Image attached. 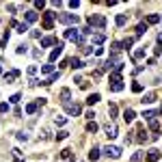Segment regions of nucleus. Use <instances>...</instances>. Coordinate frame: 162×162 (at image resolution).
Segmentation results:
<instances>
[{
  "label": "nucleus",
  "instance_id": "obj_52",
  "mask_svg": "<svg viewBox=\"0 0 162 162\" xmlns=\"http://www.w3.org/2000/svg\"><path fill=\"white\" fill-rule=\"evenodd\" d=\"M0 76H2V65H0Z\"/></svg>",
  "mask_w": 162,
  "mask_h": 162
},
{
  "label": "nucleus",
  "instance_id": "obj_1",
  "mask_svg": "<svg viewBox=\"0 0 162 162\" xmlns=\"http://www.w3.org/2000/svg\"><path fill=\"white\" fill-rule=\"evenodd\" d=\"M58 22H63V24H67V26H74V24H78V13H58V17H56Z\"/></svg>",
  "mask_w": 162,
  "mask_h": 162
},
{
  "label": "nucleus",
  "instance_id": "obj_17",
  "mask_svg": "<svg viewBox=\"0 0 162 162\" xmlns=\"http://www.w3.org/2000/svg\"><path fill=\"white\" fill-rule=\"evenodd\" d=\"M141 102H143V104H154V102H156V93H145Z\"/></svg>",
  "mask_w": 162,
  "mask_h": 162
},
{
  "label": "nucleus",
  "instance_id": "obj_51",
  "mask_svg": "<svg viewBox=\"0 0 162 162\" xmlns=\"http://www.w3.org/2000/svg\"><path fill=\"white\" fill-rule=\"evenodd\" d=\"M158 113H160V115H162V104H160V108H158Z\"/></svg>",
  "mask_w": 162,
  "mask_h": 162
},
{
  "label": "nucleus",
  "instance_id": "obj_21",
  "mask_svg": "<svg viewBox=\"0 0 162 162\" xmlns=\"http://www.w3.org/2000/svg\"><path fill=\"white\" fill-rule=\"evenodd\" d=\"M158 22H160V15H158V13L147 15V24H158Z\"/></svg>",
  "mask_w": 162,
  "mask_h": 162
},
{
  "label": "nucleus",
  "instance_id": "obj_44",
  "mask_svg": "<svg viewBox=\"0 0 162 162\" xmlns=\"http://www.w3.org/2000/svg\"><path fill=\"white\" fill-rule=\"evenodd\" d=\"M35 7H37V9H43V7H45V0H35Z\"/></svg>",
  "mask_w": 162,
  "mask_h": 162
},
{
  "label": "nucleus",
  "instance_id": "obj_33",
  "mask_svg": "<svg viewBox=\"0 0 162 162\" xmlns=\"http://www.w3.org/2000/svg\"><path fill=\"white\" fill-rule=\"evenodd\" d=\"M143 117L149 121V119H156V117H158V113H154V110H147V113H143Z\"/></svg>",
  "mask_w": 162,
  "mask_h": 162
},
{
  "label": "nucleus",
  "instance_id": "obj_15",
  "mask_svg": "<svg viewBox=\"0 0 162 162\" xmlns=\"http://www.w3.org/2000/svg\"><path fill=\"white\" fill-rule=\"evenodd\" d=\"M17 76H20V72H17V69H13V72H9V74H4V82L9 84V82H13V80H15Z\"/></svg>",
  "mask_w": 162,
  "mask_h": 162
},
{
  "label": "nucleus",
  "instance_id": "obj_27",
  "mask_svg": "<svg viewBox=\"0 0 162 162\" xmlns=\"http://www.w3.org/2000/svg\"><path fill=\"white\" fill-rule=\"evenodd\" d=\"M86 132L95 134V132H97V123H95V121H89V123H86Z\"/></svg>",
  "mask_w": 162,
  "mask_h": 162
},
{
  "label": "nucleus",
  "instance_id": "obj_45",
  "mask_svg": "<svg viewBox=\"0 0 162 162\" xmlns=\"http://www.w3.org/2000/svg\"><path fill=\"white\" fill-rule=\"evenodd\" d=\"M56 123H58V125H65V123H67V117H56Z\"/></svg>",
  "mask_w": 162,
  "mask_h": 162
},
{
  "label": "nucleus",
  "instance_id": "obj_43",
  "mask_svg": "<svg viewBox=\"0 0 162 162\" xmlns=\"http://www.w3.org/2000/svg\"><path fill=\"white\" fill-rule=\"evenodd\" d=\"M91 52H93V50H91V45H82V54H86V56H89Z\"/></svg>",
  "mask_w": 162,
  "mask_h": 162
},
{
  "label": "nucleus",
  "instance_id": "obj_35",
  "mask_svg": "<svg viewBox=\"0 0 162 162\" xmlns=\"http://www.w3.org/2000/svg\"><path fill=\"white\" fill-rule=\"evenodd\" d=\"M110 91H115V93L123 91V82H119V84H110Z\"/></svg>",
  "mask_w": 162,
  "mask_h": 162
},
{
  "label": "nucleus",
  "instance_id": "obj_48",
  "mask_svg": "<svg viewBox=\"0 0 162 162\" xmlns=\"http://www.w3.org/2000/svg\"><path fill=\"white\" fill-rule=\"evenodd\" d=\"M9 110V104H0V113H7Z\"/></svg>",
  "mask_w": 162,
  "mask_h": 162
},
{
  "label": "nucleus",
  "instance_id": "obj_40",
  "mask_svg": "<svg viewBox=\"0 0 162 162\" xmlns=\"http://www.w3.org/2000/svg\"><path fill=\"white\" fill-rule=\"evenodd\" d=\"M26 50H28V45H24V43H20V45H17V54H24Z\"/></svg>",
  "mask_w": 162,
  "mask_h": 162
},
{
  "label": "nucleus",
  "instance_id": "obj_34",
  "mask_svg": "<svg viewBox=\"0 0 162 162\" xmlns=\"http://www.w3.org/2000/svg\"><path fill=\"white\" fill-rule=\"evenodd\" d=\"M67 136H69V132H67V130H61V132L56 134V141H65Z\"/></svg>",
  "mask_w": 162,
  "mask_h": 162
},
{
  "label": "nucleus",
  "instance_id": "obj_37",
  "mask_svg": "<svg viewBox=\"0 0 162 162\" xmlns=\"http://www.w3.org/2000/svg\"><path fill=\"white\" fill-rule=\"evenodd\" d=\"M132 91H134V93H141V91H143V84H141V82H134V84H132Z\"/></svg>",
  "mask_w": 162,
  "mask_h": 162
},
{
  "label": "nucleus",
  "instance_id": "obj_49",
  "mask_svg": "<svg viewBox=\"0 0 162 162\" xmlns=\"http://www.w3.org/2000/svg\"><path fill=\"white\" fill-rule=\"evenodd\" d=\"M33 56L35 58H41V50H33Z\"/></svg>",
  "mask_w": 162,
  "mask_h": 162
},
{
  "label": "nucleus",
  "instance_id": "obj_18",
  "mask_svg": "<svg viewBox=\"0 0 162 162\" xmlns=\"http://www.w3.org/2000/svg\"><path fill=\"white\" fill-rule=\"evenodd\" d=\"M69 65H72L74 69H82V67H84V63H82L80 58H76V56H74V58H69Z\"/></svg>",
  "mask_w": 162,
  "mask_h": 162
},
{
  "label": "nucleus",
  "instance_id": "obj_29",
  "mask_svg": "<svg viewBox=\"0 0 162 162\" xmlns=\"http://www.w3.org/2000/svg\"><path fill=\"white\" fill-rule=\"evenodd\" d=\"M37 106H39V104H33V102H30V104L26 106V113H28V115H35V113H37Z\"/></svg>",
  "mask_w": 162,
  "mask_h": 162
},
{
  "label": "nucleus",
  "instance_id": "obj_38",
  "mask_svg": "<svg viewBox=\"0 0 162 162\" xmlns=\"http://www.w3.org/2000/svg\"><path fill=\"white\" fill-rule=\"evenodd\" d=\"M17 141L26 143V141H28V134H26V132H17Z\"/></svg>",
  "mask_w": 162,
  "mask_h": 162
},
{
  "label": "nucleus",
  "instance_id": "obj_12",
  "mask_svg": "<svg viewBox=\"0 0 162 162\" xmlns=\"http://www.w3.org/2000/svg\"><path fill=\"white\" fill-rule=\"evenodd\" d=\"M134 117H136V113H134L132 108H125V113H123V119H125V123H132V121H134Z\"/></svg>",
  "mask_w": 162,
  "mask_h": 162
},
{
  "label": "nucleus",
  "instance_id": "obj_8",
  "mask_svg": "<svg viewBox=\"0 0 162 162\" xmlns=\"http://www.w3.org/2000/svg\"><path fill=\"white\" fill-rule=\"evenodd\" d=\"M63 48H65V43H63V41H58V43H56V48H54V50L50 52V63H54V61H56V58L61 56V52H63Z\"/></svg>",
  "mask_w": 162,
  "mask_h": 162
},
{
  "label": "nucleus",
  "instance_id": "obj_47",
  "mask_svg": "<svg viewBox=\"0 0 162 162\" xmlns=\"http://www.w3.org/2000/svg\"><path fill=\"white\" fill-rule=\"evenodd\" d=\"M35 74H37V67L30 65V67H28V76H35Z\"/></svg>",
  "mask_w": 162,
  "mask_h": 162
},
{
  "label": "nucleus",
  "instance_id": "obj_22",
  "mask_svg": "<svg viewBox=\"0 0 162 162\" xmlns=\"http://www.w3.org/2000/svg\"><path fill=\"white\" fill-rule=\"evenodd\" d=\"M143 33H147V24H145V22H141V24L136 26V37H141Z\"/></svg>",
  "mask_w": 162,
  "mask_h": 162
},
{
  "label": "nucleus",
  "instance_id": "obj_2",
  "mask_svg": "<svg viewBox=\"0 0 162 162\" xmlns=\"http://www.w3.org/2000/svg\"><path fill=\"white\" fill-rule=\"evenodd\" d=\"M56 17H58V13H54V11H45V13H43V28H45V30H52Z\"/></svg>",
  "mask_w": 162,
  "mask_h": 162
},
{
  "label": "nucleus",
  "instance_id": "obj_23",
  "mask_svg": "<svg viewBox=\"0 0 162 162\" xmlns=\"http://www.w3.org/2000/svg\"><path fill=\"white\" fill-rule=\"evenodd\" d=\"M143 56H145V48H138V50L132 54V58H134V61H141Z\"/></svg>",
  "mask_w": 162,
  "mask_h": 162
},
{
  "label": "nucleus",
  "instance_id": "obj_46",
  "mask_svg": "<svg viewBox=\"0 0 162 162\" xmlns=\"http://www.w3.org/2000/svg\"><path fill=\"white\" fill-rule=\"evenodd\" d=\"M67 4H69L72 9H78V7H80V2H78V0H72V2H67Z\"/></svg>",
  "mask_w": 162,
  "mask_h": 162
},
{
  "label": "nucleus",
  "instance_id": "obj_3",
  "mask_svg": "<svg viewBox=\"0 0 162 162\" xmlns=\"http://www.w3.org/2000/svg\"><path fill=\"white\" fill-rule=\"evenodd\" d=\"M65 39H72L74 41V43H84V35H82V33H78V30H76V28H67V30H65Z\"/></svg>",
  "mask_w": 162,
  "mask_h": 162
},
{
  "label": "nucleus",
  "instance_id": "obj_36",
  "mask_svg": "<svg viewBox=\"0 0 162 162\" xmlns=\"http://www.w3.org/2000/svg\"><path fill=\"white\" fill-rule=\"evenodd\" d=\"M121 43H123V48H125V50H130V48H132V43H134V39H132V37H127V39L121 41Z\"/></svg>",
  "mask_w": 162,
  "mask_h": 162
},
{
  "label": "nucleus",
  "instance_id": "obj_28",
  "mask_svg": "<svg viewBox=\"0 0 162 162\" xmlns=\"http://www.w3.org/2000/svg\"><path fill=\"white\" fill-rule=\"evenodd\" d=\"M125 22H127V17H125V15H117V17H115V24H117V26H123V24H125Z\"/></svg>",
  "mask_w": 162,
  "mask_h": 162
},
{
  "label": "nucleus",
  "instance_id": "obj_20",
  "mask_svg": "<svg viewBox=\"0 0 162 162\" xmlns=\"http://www.w3.org/2000/svg\"><path fill=\"white\" fill-rule=\"evenodd\" d=\"M89 160H100V149H97V147H93V149H91V151H89Z\"/></svg>",
  "mask_w": 162,
  "mask_h": 162
},
{
  "label": "nucleus",
  "instance_id": "obj_30",
  "mask_svg": "<svg viewBox=\"0 0 162 162\" xmlns=\"http://www.w3.org/2000/svg\"><path fill=\"white\" fill-rule=\"evenodd\" d=\"M123 50V43L121 41H115V43H113V54H117V52H121Z\"/></svg>",
  "mask_w": 162,
  "mask_h": 162
},
{
  "label": "nucleus",
  "instance_id": "obj_26",
  "mask_svg": "<svg viewBox=\"0 0 162 162\" xmlns=\"http://www.w3.org/2000/svg\"><path fill=\"white\" fill-rule=\"evenodd\" d=\"M117 113H119L117 104H110V106H108V115H110V119H113V117H117Z\"/></svg>",
  "mask_w": 162,
  "mask_h": 162
},
{
  "label": "nucleus",
  "instance_id": "obj_10",
  "mask_svg": "<svg viewBox=\"0 0 162 162\" xmlns=\"http://www.w3.org/2000/svg\"><path fill=\"white\" fill-rule=\"evenodd\" d=\"M158 160H160V149H149L147 162H158Z\"/></svg>",
  "mask_w": 162,
  "mask_h": 162
},
{
  "label": "nucleus",
  "instance_id": "obj_19",
  "mask_svg": "<svg viewBox=\"0 0 162 162\" xmlns=\"http://www.w3.org/2000/svg\"><path fill=\"white\" fill-rule=\"evenodd\" d=\"M100 100H102V97H100V93H91V95L86 97V104H91V106H93V104H97Z\"/></svg>",
  "mask_w": 162,
  "mask_h": 162
},
{
  "label": "nucleus",
  "instance_id": "obj_13",
  "mask_svg": "<svg viewBox=\"0 0 162 162\" xmlns=\"http://www.w3.org/2000/svg\"><path fill=\"white\" fill-rule=\"evenodd\" d=\"M58 78H61V72H54V74H52L50 78H45V80L41 82V84H45V86H50L52 82H56V80H58Z\"/></svg>",
  "mask_w": 162,
  "mask_h": 162
},
{
  "label": "nucleus",
  "instance_id": "obj_32",
  "mask_svg": "<svg viewBox=\"0 0 162 162\" xmlns=\"http://www.w3.org/2000/svg\"><path fill=\"white\" fill-rule=\"evenodd\" d=\"M15 28H17V33H22V35H24V33H26V30H30V28H28V24H26V22H24V24H17V26H15Z\"/></svg>",
  "mask_w": 162,
  "mask_h": 162
},
{
  "label": "nucleus",
  "instance_id": "obj_11",
  "mask_svg": "<svg viewBox=\"0 0 162 162\" xmlns=\"http://www.w3.org/2000/svg\"><path fill=\"white\" fill-rule=\"evenodd\" d=\"M24 17H26V24H33V22H37V20H39V13H37V11H26V15H24Z\"/></svg>",
  "mask_w": 162,
  "mask_h": 162
},
{
  "label": "nucleus",
  "instance_id": "obj_14",
  "mask_svg": "<svg viewBox=\"0 0 162 162\" xmlns=\"http://www.w3.org/2000/svg\"><path fill=\"white\" fill-rule=\"evenodd\" d=\"M58 41L54 39V37H43L41 39V48H50V45H56Z\"/></svg>",
  "mask_w": 162,
  "mask_h": 162
},
{
  "label": "nucleus",
  "instance_id": "obj_9",
  "mask_svg": "<svg viewBox=\"0 0 162 162\" xmlns=\"http://www.w3.org/2000/svg\"><path fill=\"white\" fill-rule=\"evenodd\" d=\"M136 141H138V143L149 141V136H147V132H145V127H143V125H138V127H136Z\"/></svg>",
  "mask_w": 162,
  "mask_h": 162
},
{
  "label": "nucleus",
  "instance_id": "obj_7",
  "mask_svg": "<svg viewBox=\"0 0 162 162\" xmlns=\"http://www.w3.org/2000/svg\"><path fill=\"white\" fill-rule=\"evenodd\" d=\"M104 132H106V136H108V138H117V136H119V130H117V125H115L113 121L104 125Z\"/></svg>",
  "mask_w": 162,
  "mask_h": 162
},
{
  "label": "nucleus",
  "instance_id": "obj_39",
  "mask_svg": "<svg viewBox=\"0 0 162 162\" xmlns=\"http://www.w3.org/2000/svg\"><path fill=\"white\" fill-rule=\"evenodd\" d=\"M141 158H143V151H136V154L132 156V160H130V162H141Z\"/></svg>",
  "mask_w": 162,
  "mask_h": 162
},
{
  "label": "nucleus",
  "instance_id": "obj_31",
  "mask_svg": "<svg viewBox=\"0 0 162 162\" xmlns=\"http://www.w3.org/2000/svg\"><path fill=\"white\" fill-rule=\"evenodd\" d=\"M106 41V37L102 35V33H97V35H93V43H104Z\"/></svg>",
  "mask_w": 162,
  "mask_h": 162
},
{
  "label": "nucleus",
  "instance_id": "obj_16",
  "mask_svg": "<svg viewBox=\"0 0 162 162\" xmlns=\"http://www.w3.org/2000/svg\"><path fill=\"white\" fill-rule=\"evenodd\" d=\"M149 127H151V132H154V134H158V132H160V121H158V117H156V119H149Z\"/></svg>",
  "mask_w": 162,
  "mask_h": 162
},
{
  "label": "nucleus",
  "instance_id": "obj_50",
  "mask_svg": "<svg viewBox=\"0 0 162 162\" xmlns=\"http://www.w3.org/2000/svg\"><path fill=\"white\" fill-rule=\"evenodd\" d=\"M158 45H162V33L158 35Z\"/></svg>",
  "mask_w": 162,
  "mask_h": 162
},
{
  "label": "nucleus",
  "instance_id": "obj_41",
  "mask_svg": "<svg viewBox=\"0 0 162 162\" xmlns=\"http://www.w3.org/2000/svg\"><path fill=\"white\" fill-rule=\"evenodd\" d=\"M20 100H22V95H20V93H15V95H11V104H17Z\"/></svg>",
  "mask_w": 162,
  "mask_h": 162
},
{
  "label": "nucleus",
  "instance_id": "obj_5",
  "mask_svg": "<svg viewBox=\"0 0 162 162\" xmlns=\"http://www.w3.org/2000/svg\"><path fill=\"white\" fill-rule=\"evenodd\" d=\"M104 156H106V158L117 160V158H121V149H119V147H115V145H106V147H104Z\"/></svg>",
  "mask_w": 162,
  "mask_h": 162
},
{
  "label": "nucleus",
  "instance_id": "obj_6",
  "mask_svg": "<svg viewBox=\"0 0 162 162\" xmlns=\"http://www.w3.org/2000/svg\"><path fill=\"white\" fill-rule=\"evenodd\" d=\"M65 106V113L67 115H72V117H78L82 113V108H80V104H74V102H67V104H63Z\"/></svg>",
  "mask_w": 162,
  "mask_h": 162
},
{
  "label": "nucleus",
  "instance_id": "obj_24",
  "mask_svg": "<svg viewBox=\"0 0 162 162\" xmlns=\"http://www.w3.org/2000/svg\"><path fill=\"white\" fill-rule=\"evenodd\" d=\"M69 95H72V93H69V89H63V91H61V102H63V104H67V102H69Z\"/></svg>",
  "mask_w": 162,
  "mask_h": 162
},
{
  "label": "nucleus",
  "instance_id": "obj_4",
  "mask_svg": "<svg viewBox=\"0 0 162 162\" xmlns=\"http://www.w3.org/2000/svg\"><path fill=\"white\" fill-rule=\"evenodd\" d=\"M86 22H89V28H91V26H97V28H104V26H106V20H104L102 15H95V13H91V15L86 17Z\"/></svg>",
  "mask_w": 162,
  "mask_h": 162
},
{
  "label": "nucleus",
  "instance_id": "obj_42",
  "mask_svg": "<svg viewBox=\"0 0 162 162\" xmlns=\"http://www.w3.org/2000/svg\"><path fill=\"white\" fill-rule=\"evenodd\" d=\"M61 156H63V158H72V149H69V147H67V149H63V151H61Z\"/></svg>",
  "mask_w": 162,
  "mask_h": 162
},
{
  "label": "nucleus",
  "instance_id": "obj_25",
  "mask_svg": "<svg viewBox=\"0 0 162 162\" xmlns=\"http://www.w3.org/2000/svg\"><path fill=\"white\" fill-rule=\"evenodd\" d=\"M41 72H43V74H54V63H48V65H43V67H41Z\"/></svg>",
  "mask_w": 162,
  "mask_h": 162
}]
</instances>
